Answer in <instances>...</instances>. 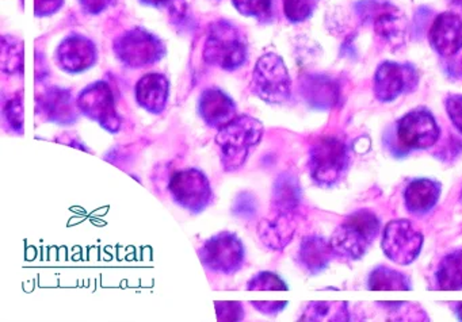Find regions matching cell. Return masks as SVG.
<instances>
[{
    "mask_svg": "<svg viewBox=\"0 0 462 322\" xmlns=\"http://www.w3.org/2000/svg\"><path fill=\"white\" fill-rule=\"evenodd\" d=\"M113 0H79L80 7L88 15H99L109 8Z\"/></svg>",
    "mask_w": 462,
    "mask_h": 322,
    "instance_id": "37",
    "label": "cell"
},
{
    "mask_svg": "<svg viewBox=\"0 0 462 322\" xmlns=\"http://www.w3.org/2000/svg\"><path fill=\"white\" fill-rule=\"evenodd\" d=\"M367 289L372 291H407L412 290L410 276L402 271L393 270L386 265H378L370 272Z\"/></svg>",
    "mask_w": 462,
    "mask_h": 322,
    "instance_id": "25",
    "label": "cell"
},
{
    "mask_svg": "<svg viewBox=\"0 0 462 322\" xmlns=\"http://www.w3.org/2000/svg\"><path fill=\"white\" fill-rule=\"evenodd\" d=\"M250 87L254 95L270 105L288 102L291 80L283 60L275 53L263 54L254 68Z\"/></svg>",
    "mask_w": 462,
    "mask_h": 322,
    "instance_id": "6",
    "label": "cell"
},
{
    "mask_svg": "<svg viewBox=\"0 0 462 322\" xmlns=\"http://www.w3.org/2000/svg\"><path fill=\"white\" fill-rule=\"evenodd\" d=\"M442 187L434 179H413L404 191L405 208L412 216H421L429 214L439 200Z\"/></svg>",
    "mask_w": 462,
    "mask_h": 322,
    "instance_id": "19",
    "label": "cell"
},
{
    "mask_svg": "<svg viewBox=\"0 0 462 322\" xmlns=\"http://www.w3.org/2000/svg\"><path fill=\"white\" fill-rule=\"evenodd\" d=\"M448 75L453 76V78L462 80V59L457 60L453 64H448Z\"/></svg>",
    "mask_w": 462,
    "mask_h": 322,
    "instance_id": "38",
    "label": "cell"
},
{
    "mask_svg": "<svg viewBox=\"0 0 462 322\" xmlns=\"http://www.w3.org/2000/svg\"><path fill=\"white\" fill-rule=\"evenodd\" d=\"M169 189L174 202L191 214L207 210L213 200L209 179L197 168H186L172 173Z\"/></svg>",
    "mask_w": 462,
    "mask_h": 322,
    "instance_id": "8",
    "label": "cell"
},
{
    "mask_svg": "<svg viewBox=\"0 0 462 322\" xmlns=\"http://www.w3.org/2000/svg\"><path fill=\"white\" fill-rule=\"evenodd\" d=\"M396 135L400 145L407 151H424L438 143L440 127L431 111L423 107L415 108L397 121Z\"/></svg>",
    "mask_w": 462,
    "mask_h": 322,
    "instance_id": "12",
    "label": "cell"
},
{
    "mask_svg": "<svg viewBox=\"0 0 462 322\" xmlns=\"http://www.w3.org/2000/svg\"><path fill=\"white\" fill-rule=\"evenodd\" d=\"M320 0H283V13L291 23H301L315 13Z\"/></svg>",
    "mask_w": 462,
    "mask_h": 322,
    "instance_id": "29",
    "label": "cell"
},
{
    "mask_svg": "<svg viewBox=\"0 0 462 322\" xmlns=\"http://www.w3.org/2000/svg\"><path fill=\"white\" fill-rule=\"evenodd\" d=\"M251 305L264 316L275 317L289 305V302L286 300H254Z\"/></svg>",
    "mask_w": 462,
    "mask_h": 322,
    "instance_id": "35",
    "label": "cell"
},
{
    "mask_svg": "<svg viewBox=\"0 0 462 322\" xmlns=\"http://www.w3.org/2000/svg\"><path fill=\"white\" fill-rule=\"evenodd\" d=\"M350 165V153L345 141L324 135L310 146L308 168L312 180L320 187H334L342 180Z\"/></svg>",
    "mask_w": 462,
    "mask_h": 322,
    "instance_id": "4",
    "label": "cell"
},
{
    "mask_svg": "<svg viewBox=\"0 0 462 322\" xmlns=\"http://www.w3.org/2000/svg\"><path fill=\"white\" fill-rule=\"evenodd\" d=\"M445 107L451 124L462 134V95H448L445 100Z\"/></svg>",
    "mask_w": 462,
    "mask_h": 322,
    "instance_id": "34",
    "label": "cell"
},
{
    "mask_svg": "<svg viewBox=\"0 0 462 322\" xmlns=\"http://www.w3.org/2000/svg\"><path fill=\"white\" fill-rule=\"evenodd\" d=\"M36 113L39 118L50 124L69 126L79 121V107L69 89L51 87L37 97Z\"/></svg>",
    "mask_w": 462,
    "mask_h": 322,
    "instance_id": "13",
    "label": "cell"
},
{
    "mask_svg": "<svg viewBox=\"0 0 462 322\" xmlns=\"http://www.w3.org/2000/svg\"><path fill=\"white\" fill-rule=\"evenodd\" d=\"M247 57V38L236 24L226 19L210 24L204 46V60L208 64L232 72L242 68Z\"/></svg>",
    "mask_w": 462,
    "mask_h": 322,
    "instance_id": "3",
    "label": "cell"
},
{
    "mask_svg": "<svg viewBox=\"0 0 462 322\" xmlns=\"http://www.w3.org/2000/svg\"><path fill=\"white\" fill-rule=\"evenodd\" d=\"M64 5V0H34V14L37 18H44L59 13Z\"/></svg>",
    "mask_w": 462,
    "mask_h": 322,
    "instance_id": "36",
    "label": "cell"
},
{
    "mask_svg": "<svg viewBox=\"0 0 462 322\" xmlns=\"http://www.w3.org/2000/svg\"><path fill=\"white\" fill-rule=\"evenodd\" d=\"M431 48L442 57H453L462 49V18L456 13L439 14L429 32Z\"/></svg>",
    "mask_w": 462,
    "mask_h": 322,
    "instance_id": "15",
    "label": "cell"
},
{
    "mask_svg": "<svg viewBox=\"0 0 462 322\" xmlns=\"http://www.w3.org/2000/svg\"><path fill=\"white\" fill-rule=\"evenodd\" d=\"M56 61L64 72L78 75L91 69L98 61V49L93 40L82 34H69L56 49Z\"/></svg>",
    "mask_w": 462,
    "mask_h": 322,
    "instance_id": "14",
    "label": "cell"
},
{
    "mask_svg": "<svg viewBox=\"0 0 462 322\" xmlns=\"http://www.w3.org/2000/svg\"><path fill=\"white\" fill-rule=\"evenodd\" d=\"M264 127L254 116L237 115L234 121L218 129L216 143L220 148L221 164L226 172L240 170L259 145Z\"/></svg>",
    "mask_w": 462,
    "mask_h": 322,
    "instance_id": "1",
    "label": "cell"
},
{
    "mask_svg": "<svg viewBox=\"0 0 462 322\" xmlns=\"http://www.w3.org/2000/svg\"><path fill=\"white\" fill-rule=\"evenodd\" d=\"M381 246L389 260L408 265L420 254L423 235L408 219H396L386 224Z\"/></svg>",
    "mask_w": 462,
    "mask_h": 322,
    "instance_id": "10",
    "label": "cell"
},
{
    "mask_svg": "<svg viewBox=\"0 0 462 322\" xmlns=\"http://www.w3.org/2000/svg\"><path fill=\"white\" fill-rule=\"evenodd\" d=\"M4 116L5 122L13 133L23 134L25 116H23V99L20 94L5 103Z\"/></svg>",
    "mask_w": 462,
    "mask_h": 322,
    "instance_id": "31",
    "label": "cell"
},
{
    "mask_svg": "<svg viewBox=\"0 0 462 322\" xmlns=\"http://www.w3.org/2000/svg\"><path fill=\"white\" fill-rule=\"evenodd\" d=\"M461 202H462V191H461Z\"/></svg>",
    "mask_w": 462,
    "mask_h": 322,
    "instance_id": "42",
    "label": "cell"
},
{
    "mask_svg": "<svg viewBox=\"0 0 462 322\" xmlns=\"http://www.w3.org/2000/svg\"><path fill=\"white\" fill-rule=\"evenodd\" d=\"M296 214L275 213L274 218L264 219L259 225V237L272 249H283L296 232Z\"/></svg>",
    "mask_w": 462,
    "mask_h": 322,
    "instance_id": "21",
    "label": "cell"
},
{
    "mask_svg": "<svg viewBox=\"0 0 462 322\" xmlns=\"http://www.w3.org/2000/svg\"><path fill=\"white\" fill-rule=\"evenodd\" d=\"M375 34L392 49L402 48L407 40L408 21L404 14L394 5H380L373 23Z\"/></svg>",
    "mask_w": 462,
    "mask_h": 322,
    "instance_id": "18",
    "label": "cell"
},
{
    "mask_svg": "<svg viewBox=\"0 0 462 322\" xmlns=\"http://www.w3.org/2000/svg\"><path fill=\"white\" fill-rule=\"evenodd\" d=\"M136 102L143 110L150 114L163 113L170 97V81L162 73L152 72L143 76L136 84Z\"/></svg>",
    "mask_w": 462,
    "mask_h": 322,
    "instance_id": "17",
    "label": "cell"
},
{
    "mask_svg": "<svg viewBox=\"0 0 462 322\" xmlns=\"http://www.w3.org/2000/svg\"><path fill=\"white\" fill-rule=\"evenodd\" d=\"M232 3L242 15L259 21H270L274 14V0H232Z\"/></svg>",
    "mask_w": 462,
    "mask_h": 322,
    "instance_id": "28",
    "label": "cell"
},
{
    "mask_svg": "<svg viewBox=\"0 0 462 322\" xmlns=\"http://www.w3.org/2000/svg\"><path fill=\"white\" fill-rule=\"evenodd\" d=\"M80 114L97 122L106 132L117 134L121 130L120 114L116 107L115 95L106 81H96L80 91L77 97Z\"/></svg>",
    "mask_w": 462,
    "mask_h": 322,
    "instance_id": "9",
    "label": "cell"
},
{
    "mask_svg": "<svg viewBox=\"0 0 462 322\" xmlns=\"http://www.w3.org/2000/svg\"><path fill=\"white\" fill-rule=\"evenodd\" d=\"M437 290L457 291L462 290V249L446 254L435 273Z\"/></svg>",
    "mask_w": 462,
    "mask_h": 322,
    "instance_id": "24",
    "label": "cell"
},
{
    "mask_svg": "<svg viewBox=\"0 0 462 322\" xmlns=\"http://www.w3.org/2000/svg\"><path fill=\"white\" fill-rule=\"evenodd\" d=\"M140 2L143 5H152V7H164V5H169L174 0H140Z\"/></svg>",
    "mask_w": 462,
    "mask_h": 322,
    "instance_id": "39",
    "label": "cell"
},
{
    "mask_svg": "<svg viewBox=\"0 0 462 322\" xmlns=\"http://www.w3.org/2000/svg\"><path fill=\"white\" fill-rule=\"evenodd\" d=\"M334 256L329 241L321 235H310L302 238L297 259H299L300 265L308 273L319 275L328 267Z\"/></svg>",
    "mask_w": 462,
    "mask_h": 322,
    "instance_id": "20",
    "label": "cell"
},
{
    "mask_svg": "<svg viewBox=\"0 0 462 322\" xmlns=\"http://www.w3.org/2000/svg\"><path fill=\"white\" fill-rule=\"evenodd\" d=\"M453 310L456 313L457 318L462 321V302L453 303Z\"/></svg>",
    "mask_w": 462,
    "mask_h": 322,
    "instance_id": "40",
    "label": "cell"
},
{
    "mask_svg": "<svg viewBox=\"0 0 462 322\" xmlns=\"http://www.w3.org/2000/svg\"><path fill=\"white\" fill-rule=\"evenodd\" d=\"M273 208L275 213L296 214L301 205V187L296 176L281 173L273 186Z\"/></svg>",
    "mask_w": 462,
    "mask_h": 322,
    "instance_id": "23",
    "label": "cell"
},
{
    "mask_svg": "<svg viewBox=\"0 0 462 322\" xmlns=\"http://www.w3.org/2000/svg\"><path fill=\"white\" fill-rule=\"evenodd\" d=\"M380 218L373 211H354L343 219L329 238L332 251L337 259L346 262L361 260L380 235Z\"/></svg>",
    "mask_w": 462,
    "mask_h": 322,
    "instance_id": "2",
    "label": "cell"
},
{
    "mask_svg": "<svg viewBox=\"0 0 462 322\" xmlns=\"http://www.w3.org/2000/svg\"><path fill=\"white\" fill-rule=\"evenodd\" d=\"M199 114L208 126L221 129L236 118V103L223 89L210 87L202 91L199 97Z\"/></svg>",
    "mask_w": 462,
    "mask_h": 322,
    "instance_id": "16",
    "label": "cell"
},
{
    "mask_svg": "<svg viewBox=\"0 0 462 322\" xmlns=\"http://www.w3.org/2000/svg\"><path fill=\"white\" fill-rule=\"evenodd\" d=\"M450 3L462 10V0H450Z\"/></svg>",
    "mask_w": 462,
    "mask_h": 322,
    "instance_id": "41",
    "label": "cell"
},
{
    "mask_svg": "<svg viewBox=\"0 0 462 322\" xmlns=\"http://www.w3.org/2000/svg\"><path fill=\"white\" fill-rule=\"evenodd\" d=\"M347 302H310L300 321H350Z\"/></svg>",
    "mask_w": 462,
    "mask_h": 322,
    "instance_id": "26",
    "label": "cell"
},
{
    "mask_svg": "<svg viewBox=\"0 0 462 322\" xmlns=\"http://www.w3.org/2000/svg\"><path fill=\"white\" fill-rule=\"evenodd\" d=\"M245 289L251 291H288L289 286L277 273L262 271L248 281Z\"/></svg>",
    "mask_w": 462,
    "mask_h": 322,
    "instance_id": "30",
    "label": "cell"
},
{
    "mask_svg": "<svg viewBox=\"0 0 462 322\" xmlns=\"http://www.w3.org/2000/svg\"><path fill=\"white\" fill-rule=\"evenodd\" d=\"M2 70L7 75H20L23 70V42L13 35L2 37Z\"/></svg>",
    "mask_w": 462,
    "mask_h": 322,
    "instance_id": "27",
    "label": "cell"
},
{
    "mask_svg": "<svg viewBox=\"0 0 462 322\" xmlns=\"http://www.w3.org/2000/svg\"><path fill=\"white\" fill-rule=\"evenodd\" d=\"M302 97L316 110H328L337 102V87L324 76H307L301 81Z\"/></svg>",
    "mask_w": 462,
    "mask_h": 322,
    "instance_id": "22",
    "label": "cell"
},
{
    "mask_svg": "<svg viewBox=\"0 0 462 322\" xmlns=\"http://www.w3.org/2000/svg\"><path fill=\"white\" fill-rule=\"evenodd\" d=\"M419 73L408 62L383 61L374 73V97L378 102L391 103L418 88Z\"/></svg>",
    "mask_w": 462,
    "mask_h": 322,
    "instance_id": "11",
    "label": "cell"
},
{
    "mask_svg": "<svg viewBox=\"0 0 462 322\" xmlns=\"http://www.w3.org/2000/svg\"><path fill=\"white\" fill-rule=\"evenodd\" d=\"M216 313L218 321H243L245 308L237 300H216Z\"/></svg>",
    "mask_w": 462,
    "mask_h": 322,
    "instance_id": "32",
    "label": "cell"
},
{
    "mask_svg": "<svg viewBox=\"0 0 462 322\" xmlns=\"http://www.w3.org/2000/svg\"><path fill=\"white\" fill-rule=\"evenodd\" d=\"M199 256L205 270L220 275H234L245 265V244L235 233L221 232L205 241Z\"/></svg>",
    "mask_w": 462,
    "mask_h": 322,
    "instance_id": "7",
    "label": "cell"
},
{
    "mask_svg": "<svg viewBox=\"0 0 462 322\" xmlns=\"http://www.w3.org/2000/svg\"><path fill=\"white\" fill-rule=\"evenodd\" d=\"M113 51L118 61L131 69L156 64L167 53L163 41L143 27H134L118 35L113 42Z\"/></svg>",
    "mask_w": 462,
    "mask_h": 322,
    "instance_id": "5",
    "label": "cell"
},
{
    "mask_svg": "<svg viewBox=\"0 0 462 322\" xmlns=\"http://www.w3.org/2000/svg\"><path fill=\"white\" fill-rule=\"evenodd\" d=\"M235 216H242L243 219H251L256 213V200L250 192H242L235 199L234 208Z\"/></svg>",
    "mask_w": 462,
    "mask_h": 322,
    "instance_id": "33",
    "label": "cell"
}]
</instances>
